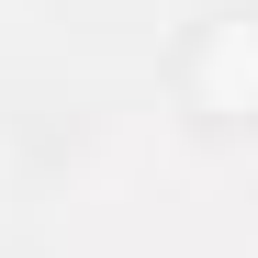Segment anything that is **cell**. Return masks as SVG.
<instances>
[{
    "instance_id": "cell-1",
    "label": "cell",
    "mask_w": 258,
    "mask_h": 258,
    "mask_svg": "<svg viewBox=\"0 0 258 258\" xmlns=\"http://www.w3.org/2000/svg\"><path fill=\"white\" fill-rule=\"evenodd\" d=\"M180 90L202 123H258V12H213L180 56Z\"/></svg>"
}]
</instances>
